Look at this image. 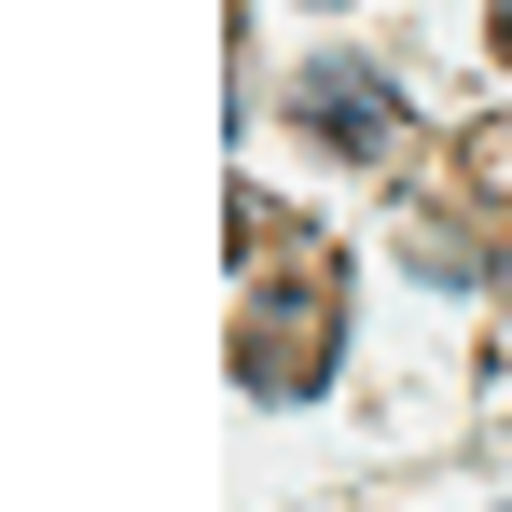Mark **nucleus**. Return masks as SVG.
Returning a JSON list of instances; mask_svg holds the SVG:
<instances>
[{
	"instance_id": "nucleus-2",
	"label": "nucleus",
	"mask_w": 512,
	"mask_h": 512,
	"mask_svg": "<svg viewBox=\"0 0 512 512\" xmlns=\"http://www.w3.org/2000/svg\"><path fill=\"white\" fill-rule=\"evenodd\" d=\"M291 111H305V125L333 139V153H388V139H402V97L374 84L360 56H319V70L291 84Z\"/></svg>"
},
{
	"instance_id": "nucleus-1",
	"label": "nucleus",
	"mask_w": 512,
	"mask_h": 512,
	"mask_svg": "<svg viewBox=\"0 0 512 512\" xmlns=\"http://www.w3.org/2000/svg\"><path fill=\"white\" fill-rule=\"evenodd\" d=\"M333 263H319V236H291V291H250V319H236V374H250L263 402H291V388H319L333 374Z\"/></svg>"
},
{
	"instance_id": "nucleus-3",
	"label": "nucleus",
	"mask_w": 512,
	"mask_h": 512,
	"mask_svg": "<svg viewBox=\"0 0 512 512\" xmlns=\"http://www.w3.org/2000/svg\"><path fill=\"white\" fill-rule=\"evenodd\" d=\"M499 56H512V0H499Z\"/></svg>"
}]
</instances>
